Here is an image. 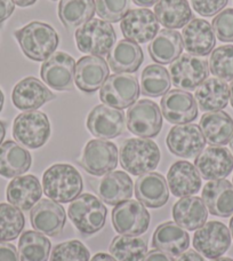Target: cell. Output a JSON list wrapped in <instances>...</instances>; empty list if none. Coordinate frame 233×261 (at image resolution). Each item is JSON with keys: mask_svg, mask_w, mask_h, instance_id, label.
<instances>
[{"mask_svg": "<svg viewBox=\"0 0 233 261\" xmlns=\"http://www.w3.org/2000/svg\"><path fill=\"white\" fill-rule=\"evenodd\" d=\"M23 53L34 61H45L56 50L60 38L53 27L43 22H31L15 31Z\"/></svg>", "mask_w": 233, "mask_h": 261, "instance_id": "obj_1", "label": "cell"}, {"mask_svg": "<svg viewBox=\"0 0 233 261\" xmlns=\"http://www.w3.org/2000/svg\"><path fill=\"white\" fill-rule=\"evenodd\" d=\"M43 190L54 202L70 203L82 192V178L72 165L55 164L43 175Z\"/></svg>", "mask_w": 233, "mask_h": 261, "instance_id": "obj_2", "label": "cell"}, {"mask_svg": "<svg viewBox=\"0 0 233 261\" xmlns=\"http://www.w3.org/2000/svg\"><path fill=\"white\" fill-rule=\"evenodd\" d=\"M120 164L133 175H143L157 169L160 150L157 143L144 138L128 139L120 148Z\"/></svg>", "mask_w": 233, "mask_h": 261, "instance_id": "obj_3", "label": "cell"}, {"mask_svg": "<svg viewBox=\"0 0 233 261\" xmlns=\"http://www.w3.org/2000/svg\"><path fill=\"white\" fill-rule=\"evenodd\" d=\"M68 216L81 234L93 235L105 226L108 210L99 197L82 194L70 204Z\"/></svg>", "mask_w": 233, "mask_h": 261, "instance_id": "obj_4", "label": "cell"}, {"mask_svg": "<svg viewBox=\"0 0 233 261\" xmlns=\"http://www.w3.org/2000/svg\"><path fill=\"white\" fill-rule=\"evenodd\" d=\"M115 39L113 27L99 18H92L76 31L77 47L86 54H109L115 44Z\"/></svg>", "mask_w": 233, "mask_h": 261, "instance_id": "obj_5", "label": "cell"}, {"mask_svg": "<svg viewBox=\"0 0 233 261\" xmlns=\"http://www.w3.org/2000/svg\"><path fill=\"white\" fill-rule=\"evenodd\" d=\"M13 137L29 149H38L48 141L50 124L47 115L32 110L20 114L14 119Z\"/></svg>", "mask_w": 233, "mask_h": 261, "instance_id": "obj_6", "label": "cell"}, {"mask_svg": "<svg viewBox=\"0 0 233 261\" xmlns=\"http://www.w3.org/2000/svg\"><path fill=\"white\" fill-rule=\"evenodd\" d=\"M139 96L137 78L128 73H114L108 77L100 90V99L115 109L132 107Z\"/></svg>", "mask_w": 233, "mask_h": 261, "instance_id": "obj_7", "label": "cell"}, {"mask_svg": "<svg viewBox=\"0 0 233 261\" xmlns=\"http://www.w3.org/2000/svg\"><path fill=\"white\" fill-rule=\"evenodd\" d=\"M127 127L139 138H155L162 128V115L159 106L151 100L134 103L126 116Z\"/></svg>", "mask_w": 233, "mask_h": 261, "instance_id": "obj_8", "label": "cell"}, {"mask_svg": "<svg viewBox=\"0 0 233 261\" xmlns=\"http://www.w3.org/2000/svg\"><path fill=\"white\" fill-rule=\"evenodd\" d=\"M112 223L118 234L139 236L148 230L150 213L141 202L128 199L115 205L112 211Z\"/></svg>", "mask_w": 233, "mask_h": 261, "instance_id": "obj_9", "label": "cell"}, {"mask_svg": "<svg viewBox=\"0 0 233 261\" xmlns=\"http://www.w3.org/2000/svg\"><path fill=\"white\" fill-rule=\"evenodd\" d=\"M170 81L182 91H193L206 81L209 74L208 62L192 54H183L169 67Z\"/></svg>", "mask_w": 233, "mask_h": 261, "instance_id": "obj_10", "label": "cell"}, {"mask_svg": "<svg viewBox=\"0 0 233 261\" xmlns=\"http://www.w3.org/2000/svg\"><path fill=\"white\" fill-rule=\"evenodd\" d=\"M80 165L92 175L108 174L118 165V149L105 140H91L83 148Z\"/></svg>", "mask_w": 233, "mask_h": 261, "instance_id": "obj_11", "label": "cell"}, {"mask_svg": "<svg viewBox=\"0 0 233 261\" xmlns=\"http://www.w3.org/2000/svg\"><path fill=\"white\" fill-rule=\"evenodd\" d=\"M230 245L231 234L223 222L209 221L194 232V249L208 259L222 257Z\"/></svg>", "mask_w": 233, "mask_h": 261, "instance_id": "obj_12", "label": "cell"}, {"mask_svg": "<svg viewBox=\"0 0 233 261\" xmlns=\"http://www.w3.org/2000/svg\"><path fill=\"white\" fill-rule=\"evenodd\" d=\"M169 151L177 157L195 158L206 146L199 125L182 124L171 127L166 139Z\"/></svg>", "mask_w": 233, "mask_h": 261, "instance_id": "obj_13", "label": "cell"}, {"mask_svg": "<svg viewBox=\"0 0 233 261\" xmlns=\"http://www.w3.org/2000/svg\"><path fill=\"white\" fill-rule=\"evenodd\" d=\"M76 61L64 52L53 53L45 60L40 76L46 85L56 91H68L73 87Z\"/></svg>", "mask_w": 233, "mask_h": 261, "instance_id": "obj_14", "label": "cell"}, {"mask_svg": "<svg viewBox=\"0 0 233 261\" xmlns=\"http://www.w3.org/2000/svg\"><path fill=\"white\" fill-rule=\"evenodd\" d=\"M126 39L136 44H144L155 38L159 31V22L150 9H130L120 23Z\"/></svg>", "mask_w": 233, "mask_h": 261, "instance_id": "obj_15", "label": "cell"}, {"mask_svg": "<svg viewBox=\"0 0 233 261\" xmlns=\"http://www.w3.org/2000/svg\"><path fill=\"white\" fill-rule=\"evenodd\" d=\"M194 166L205 180L225 179L233 170V155L224 147H208L195 157Z\"/></svg>", "mask_w": 233, "mask_h": 261, "instance_id": "obj_16", "label": "cell"}, {"mask_svg": "<svg viewBox=\"0 0 233 261\" xmlns=\"http://www.w3.org/2000/svg\"><path fill=\"white\" fill-rule=\"evenodd\" d=\"M87 128L97 139H114L125 129V114L106 105H99L87 117Z\"/></svg>", "mask_w": 233, "mask_h": 261, "instance_id": "obj_17", "label": "cell"}, {"mask_svg": "<svg viewBox=\"0 0 233 261\" xmlns=\"http://www.w3.org/2000/svg\"><path fill=\"white\" fill-rule=\"evenodd\" d=\"M162 115L171 124H189L198 117V105L190 92L171 90L162 96Z\"/></svg>", "mask_w": 233, "mask_h": 261, "instance_id": "obj_18", "label": "cell"}, {"mask_svg": "<svg viewBox=\"0 0 233 261\" xmlns=\"http://www.w3.org/2000/svg\"><path fill=\"white\" fill-rule=\"evenodd\" d=\"M55 99V95L43 82L35 77H26L18 82L12 93V100L17 109L32 111Z\"/></svg>", "mask_w": 233, "mask_h": 261, "instance_id": "obj_19", "label": "cell"}, {"mask_svg": "<svg viewBox=\"0 0 233 261\" xmlns=\"http://www.w3.org/2000/svg\"><path fill=\"white\" fill-rule=\"evenodd\" d=\"M182 43L189 54L206 57L216 45V37L213 27L202 18H193L183 28Z\"/></svg>", "mask_w": 233, "mask_h": 261, "instance_id": "obj_20", "label": "cell"}, {"mask_svg": "<svg viewBox=\"0 0 233 261\" xmlns=\"http://www.w3.org/2000/svg\"><path fill=\"white\" fill-rule=\"evenodd\" d=\"M35 230L48 236H57L64 228L67 216L63 206L52 199H43L36 204L30 213Z\"/></svg>", "mask_w": 233, "mask_h": 261, "instance_id": "obj_21", "label": "cell"}, {"mask_svg": "<svg viewBox=\"0 0 233 261\" xmlns=\"http://www.w3.org/2000/svg\"><path fill=\"white\" fill-rule=\"evenodd\" d=\"M109 77V67L99 55L83 57L76 63L74 83L79 90L93 93L102 87Z\"/></svg>", "mask_w": 233, "mask_h": 261, "instance_id": "obj_22", "label": "cell"}, {"mask_svg": "<svg viewBox=\"0 0 233 261\" xmlns=\"http://www.w3.org/2000/svg\"><path fill=\"white\" fill-rule=\"evenodd\" d=\"M135 196L144 206L151 208L164 206L169 198L166 179L157 172L139 175L135 182Z\"/></svg>", "mask_w": 233, "mask_h": 261, "instance_id": "obj_23", "label": "cell"}, {"mask_svg": "<svg viewBox=\"0 0 233 261\" xmlns=\"http://www.w3.org/2000/svg\"><path fill=\"white\" fill-rule=\"evenodd\" d=\"M167 182L174 196L186 197L199 192L201 188V176L191 163L179 161L170 166L167 173Z\"/></svg>", "mask_w": 233, "mask_h": 261, "instance_id": "obj_24", "label": "cell"}, {"mask_svg": "<svg viewBox=\"0 0 233 261\" xmlns=\"http://www.w3.org/2000/svg\"><path fill=\"white\" fill-rule=\"evenodd\" d=\"M201 197L213 216L229 218L233 216V186L227 180H212L205 186Z\"/></svg>", "mask_w": 233, "mask_h": 261, "instance_id": "obj_25", "label": "cell"}, {"mask_svg": "<svg viewBox=\"0 0 233 261\" xmlns=\"http://www.w3.org/2000/svg\"><path fill=\"white\" fill-rule=\"evenodd\" d=\"M43 195V188L35 175L16 176L7 186L6 197L9 204L17 208L27 211L39 202Z\"/></svg>", "mask_w": 233, "mask_h": 261, "instance_id": "obj_26", "label": "cell"}, {"mask_svg": "<svg viewBox=\"0 0 233 261\" xmlns=\"http://www.w3.org/2000/svg\"><path fill=\"white\" fill-rule=\"evenodd\" d=\"M152 246L157 250L180 257L190 246V236L176 222H165L157 227L152 236Z\"/></svg>", "mask_w": 233, "mask_h": 261, "instance_id": "obj_27", "label": "cell"}, {"mask_svg": "<svg viewBox=\"0 0 233 261\" xmlns=\"http://www.w3.org/2000/svg\"><path fill=\"white\" fill-rule=\"evenodd\" d=\"M96 192L104 203L118 205L133 196V181L126 172H110L100 180Z\"/></svg>", "mask_w": 233, "mask_h": 261, "instance_id": "obj_28", "label": "cell"}, {"mask_svg": "<svg viewBox=\"0 0 233 261\" xmlns=\"http://www.w3.org/2000/svg\"><path fill=\"white\" fill-rule=\"evenodd\" d=\"M200 129L211 146H225L233 135V119L222 110L207 113L200 119Z\"/></svg>", "mask_w": 233, "mask_h": 261, "instance_id": "obj_29", "label": "cell"}, {"mask_svg": "<svg viewBox=\"0 0 233 261\" xmlns=\"http://www.w3.org/2000/svg\"><path fill=\"white\" fill-rule=\"evenodd\" d=\"M173 218L177 225L184 229L197 230L206 223L208 211L201 198L186 196L174 204Z\"/></svg>", "mask_w": 233, "mask_h": 261, "instance_id": "obj_30", "label": "cell"}, {"mask_svg": "<svg viewBox=\"0 0 233 261\" xmlns=\"http://www.w3.org/2000/svg\"><path fill=\"white\" fill-rule=\"evenodd\" d=\"M194 97L200 110L206 113L220 111L229 103L230 88L224 81L218 78H207L197 88Z\"/></svg>", "mask_w": 233, "mask_h": 261, "instance_id": "obj_31", "label": "cell"}, {"mask_svg": "<svg viewBox=\"0 0 233 261\" xmlns=\"http://www.w3.org/2000/svg\"><path fill=\"white\" fill-rule=\"evenodd\" d=\"M32 163L31 153L14 141L0 144V175L16 178L29 171Z\"/></svg>", "mask_w": 233, "mask_h": 261, "instance_id": "obj_32", "label": "cell"}, {"mask_svg": "<svg viewBox=\"0 0 233 261\" xmlns=\"http://www.w3.org/2000/svg\"><path fill=\"white\" fill-rule=\"evenodd\" d=\"M143 50L134 41L121 39L108 54V63L116 73L135 72L143 63Z\"/></svg>", "mask_w": 233, "mask_h": 261, "instance_id": "obj_33", "label": "cell"}, {"mask_svg": "<svg viewBox=\"0 0 233 261\" xmlns=\"http://www.w3.org/2000/svg\"><path fill=\"white\" fill-rule=\"evenodd\" d=\"M183 48L180 32L164 29L158 32V35L151 40L148 50L153 61L161 65L173 63L181 57Z\"/></svg>", "mask_w": 233, "mask_h": 261, "instance_id": "obj_34", "label": "cell"}, {"mask_svg": "<svg viewBox=\"0 0 233 261\" xmlns=\"http://www.w3.org/2000/svg\"><path fill=\"white\" fill-rule=\"evenodd\" d=\"M155 14L158 22L170 30L184 28L193 17L186 0H159L155 6Z\"/></svg>", "mask_w": 233, "mask_h": 261, "instance_id": "obj_35", "label": "cell"}, {"mask_svg": "<svg viewBox=\"0 0 233 261\" xmlns=\"http://www.w3.org/2000/svg\"><path fill=\"white\" fill-rule=\"evenodd\" d=\"M95 12V0H61L59 4L60 21L68 29L85 24Z\"/></svg>", "mask_w": 233, "mask_h": 261, "instance_id": "obj_36", "label": "cell"}, {"mask_svg": "<svg viewBox=\"0 0 233 261\" xmlns=\"http://www.w3.org/2000/svg\"><path fill=\"white\" fill-rule=\"evenodd\" d=\"M52 244L41 232L26 230L18 241V254L21 261H47Z\"/></svg>", "mask_w": 233, "mask_h": 261, "instance_id": "obj_37", "label": "cell"}, {"mask_svg": "<svg viewBox=\"0 0 233 261\" xmlns=\"http://www.w3.org/2000/svg\"><path fill=\"white\" fill-rule=\"evenodd\" d=\"M110 253L116 261H142L148 253L147 241L137 236H115Z\"/></svg>", "mask_w": 233, "mask_h": 261, "instance_id": "obj_38", "label": "cell"}, {"mask_svg": "<svg viewBox=\"0 0 233 261\" xmlns=\"http://www.w3.org/2000/svg\"><path fill=\"white\" fill-rule=\"evenodd\" d=\"M170 74L160 64H150L143 70L141 76L142 94L150 97L165 95L170 88Z\"/></svg>", "mask_w": 233, "mask_h": 261, "instance_id": "obj_39", "label": "cell"}, {"mask_svg": "<svg viewBox=\"0 0 233 261\" xmlns=\"http://www.w3.org/2000/svg\"><path fill=\"white\" fill-rule=\"evenodd\" d=\"M25 225L20 208L12 204H0V242L16 240Z\"/></svg>", "mask_w": 233, "mask_h": 261, "instance_id": "obj_40", "label": "cell"}, {"mask_svg": "<svg viewBox=\"0 0 233 261\" xmlns=\"http://www.w3.org/2000/svg\"><path fill=\"white\" fill-rule=\"evenodd\" d=\"M209 71L221 81L233 82V45H224L213 50Z\"/></svg>", "mask_w": 233, "mask_h": 261, "instance_id": "obj_41", "label": "cell"}, {"mask_svg": "<svg viewBox=\"0 0 233 261\" xmlns=\"http://www.w3.org/2000/svg\"><path fill=\"white\" fill-rule=\"evenodd\" d=\"M91 253L80 241L63 242L53 249L49 261H90Z\"/></svg>", "mask_w": 233, "mask_h": 261, "instance_id": "obj_42", "label": "cell"}, {"mask_svg": "<svg viewBox=\"0 0 233 261\" xmlns=\"http://www.w3.org/2000/svg\"><path fill=\"white\" fill-rule=\"evenodd\" d=\"M130 0H95V9L97 15L103 21L115 23L123 20L128 13Z\"/></svg>", "mask_w": 233, "mask_h": 261, "instance_id": "obj_43", "label": "cell"}, {"mask_svg": "<svg viewBox=\"0 0 233 261\" xmlns=\"http://www.w3.org/2000/svg\"><path fill=\"white\" fill-rule=\"evenodd\" d=\"M214 34L223 43H233V8L218 13L212 23Z\"/></svg>", "mask_w": 233, "mask_h": 261, "instance_id": "obj_44", "label": "cell"}, {"mask_svg": "<svg viewBox=\"0 0 233 261\" xmlns=\"http://www.w3.org/2000/svg\"><path fill=\"white\" fill-rule=\"evenodd\" d=\"M227 3L229 0H191L194 11L205 17L216 15L226 6Z\"/></svg>", "mask_w": 233, "mask_h": 261, "instance_id": "obj_45", "label": "cell"}, {"mask_svg": "<svg viewBox=\"0 0 233 261\" xmlns=\"http://www.w3.org/2000/svg\"><path fill=\"white\" fill-rule=\"evenodd\" d=\"M0 261H20L15 246L9 243H0Z\"/></svg>", "mask_w": 233, "mask_h": 261, "instance_id": "obj_46", "label": "cell"}, {"mask_svg": "<svg viewBox=\"0 0 233 261\" xmlns=\"http://www.w3.org/2000/svg\"><path fill=\"white\" fill-rule=\"evenodd\" d=\"M15 9V4L13 0H0V25L7 20Z\"/></svg>", "mask_w": 233, "mask_h": 261, "instance_id": "obj_47", "label": "cell"}, {"mask_svg": "<svg viewBox=\"0 0 233 261\" xmlns=\"http://www.w3.org/2000/svg\"><path fill=\"white\" fill-rule=\"evenodd\" d=\"M142 261H174V259L171 258V255L156 249L148 252Z\"/></svg>", "mask_w": 233, "mask_h": 261, "instance_id": "obj_48", "label": "cell"}, {"mask_svg": "<svg viewBox=\"0 0 233 261\" xmlns=\"http://www.w3.org/2000/svg\"><path fill=\"white\" fill-rule=\"evenodd\" d=\"M176 261H205V259L200 255V253L195 252L193 250H190L182 253Z\"/></svg>", "mask_w": 233, "mask_h": 261, "instance_id": "obj_49", "label": "cell"}, {"mask_svg": "<svg viewBox=\"0 0 233 261\" xmlns=\"http://www.w3.org/2000/svg\"><path fill=\"white\" fill-rule=\"evenodd\" d=\"M158 2H159V0H133V3L135 5H137V6H141V7H151Z\"/></svg>", "mask_w": 233, "mask_h": 261, "instance_id": "obj_50", "label": "cell"}, {"mask_svg": "<svg viewBox=\"0 0 233 261\" xmlns=\"http://www.w3.org/2000/svg\"><path fill=\"white\" fill-rule=\"evenodd\" d=\"M91 261H116V260L106 253H97L93 257Z\"/></svg>", "mask_w": 233, "mask_h": 261, "instance_id": "obj_51", "label": "cell"}, {"mask_svg": "<svg viewBox=\"0 0 233 261\" xmlns=\"http://www.w3.org/2000/svg\"><path fill=\"white\" fill-rule=\"evenodd\" d=\"M14 4H16L17 6L20 7H27V6H31V5H34L37 0H13Z\"/></svg>", "mask_w": 233, "mask_h": 261, "instance_id": "obj_52", "label": "cell"}, {"mask_svg": "<svg viewBox=\"0 0 233 261\" xmlns=\"http://www.w3.org/2000/svg\"><path fill=\"white\" fill-rule=\"evenodd\" d=\"M5 135H6V126H5V124L0 120V144L3 143Z\"/></svg>", "mask_w": 233, "mask_h": 261, "instance_id": "obj_53", "label": "cell"}, {"mask_svg": "<svg viewBox=\"0 0 233 261\" xmlns=\"http://www.w3.org/2000/svg\"><path fill=\"white\" fill-rule=\"evenodd\" d=\"M4 102H5V96H4V93H3V91H2V90H0V113H2V110H3Z\"/></svg>", "mask_w": 233, "mask_h": 261, "instance_id": "obj_54", "label": "cell"}, {"mask_svg": "<svg viewBox=\"0 0 233 261\" xmlns=\"http://www.w3.org/2000/svg\"><path fill=\"white\" fill-rule=\"evenodd\" d=\"M230 101H231V106H232V108H233V82L231 83V85H230Z\"/></svg>", "mask_w": 233, "mask_h": 261, "instance_id": "obj_55", "label": "cell"}, {"mask_svg": "<svg viewBox=\"0 0 233 261\" xmlns=\"http://www.w3.org/2000/svg\"><path fill=\"white\" fill-rule=\"evenodd\" d=\"M213 261H233V259L231 258H217V259H214Z\"/></svg>", "mask_w": 233, "mask_h": 261, "instance_id": "obj_56", "label": "cell"}, {"mask_svg": "<svg viewBox=\"0 0 233 261\" xmlns=\"http://www.w3.org/2000/svg\"><path fill=\"white\" fill-rule=\"evenodd\" d=\"M230 230H231V235H232V239H233V217L231 218V220H230Z\"/></svg>", "mask_w": 233, "mask_h": 261, "instance_id": "obj_57", "label": "cell"}, {"mask_svg": "<svg viewBox=\"0 0 233 261\" xmlns=\"http://www.w3.org/2000/svg\"><path fill=\"white\" fill-rule=\"evenodd\" d=\"M230 147H231V150H232V152H233V135H232V138H231V140H230Z\"/></svg>", "mask_w": 233, "mask_h": 261, "instance_id": "obj_58", "label": "cell"}, {"mask_svg": "<svg viewBox=\"0 0 233 261\" xmlns=\"http://www.w3.org/2000/svg\"><path fill=\"white\" fill-rule=\"evenodd\" d=\"M52 2H56V0H52Z\"/></svg>", "mask_w": 233, "mask_h": 261, "instance_id": "obj_59", "label": "cell"}, {"mask_svg": "<svg viewBox=\"0 0 233 261\" xmlns=\"http://www.w3.org/2000/svg\"><path fill=\"white\" fill-rule=\"evenodd\" d=\"M232 181H233V179H232Z\"/></svg>", "mask_w": 233, "mask_h": 261, "instance_id": "obj_60", "label": "cell"}]
</instances>
